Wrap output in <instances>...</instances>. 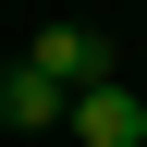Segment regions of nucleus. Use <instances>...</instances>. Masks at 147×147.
Wrapping results in <instances>:
<instances>
[{
	"mask_svg": "<svg viewBox=\"0 0 147 147\" xmlns=\"http://www.w3.org/2000/svg\"><path fill=\"white\" fill-rule=\"evenodd\" d=\"M25 61L49 74L61 98H86V86H123V74H135V61H123V49H110L98 25H37V49H25Z\"/></svg>",
	"mask_w": 147,
	"mask_h": 147,
	"instance_id": "nucleus-1",
	"label": "nucleus"
},
{
	"mask_svg": "<svg viewBox=\"0 0 147 147\" xmlns=\"http://www.w3.org/2000/svg\"><path fill=\"white\" fill-rule=\"evenodd\" d=\"M135 135H147V86H135V74L74 98V147H135Z\"/></svg>",
	"mask_w": 147,
	"mask_h": 147,
	"instance_id": "nucleus-2",
	"label": "nucleus"
},
{
	"mask_svg": "<svg viewBox=\"0 0 147 147\" xmlns=\"http://www.w3.org/2000/svg\"><path fill=\"white\" fill-rule=\"evenodd\" d=\"M0 123H12V135H74V98L37 61H12V74H0Z\"/></svg>",
	"mask_w": 147,
	"mask_h": 147,
	"instance_id": "nucleus-3",
	"label": "nucleus"
},
{
	"mask_svg": "<svg viewBox=\"0 0 147 147\" xmlns=\"http://www.w3.org/2000/svg\"><path fill=\"white\" fill-rule=\"evenodd\" d=\"M135 86H147V61H135Z\"/></svg>",
	"mask_w": 147,
	"mask_h": 147,
	"instance_id": "nucleus-4",
	"label": "nucleus"
}]
</instances>
